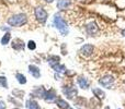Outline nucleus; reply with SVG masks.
<instances>
[{"mask_svg": "<svg viewBox=\"0 0 125 109\" xmlns=\"http://www.w3.org/2000/svg\"><path fill=\"white\" fill-rule=\"evenodd\" d=\"M11 47H12L14 50H17V51H21V50L24 49V47H25V44H24V42L22 41V39L15 38V39H13V41H12Z\"/></svg>", "mask_w": 125, "mask_h": 109, "instance_id": "7", "label": "nucleus"}, {"mask_svg": "<svg viewBox=\"0 0 125 109\" xmlns=\"http://www.w3.org/2000/svg\"><path fill=\"white\" fill-rule=\"evenodd\" d=\"M92 93L94 94V96L97 97V98H99V99H104L105 98V93H104L101 88H98V87L92 88Z\"/></svg>", "mask_w": 125, "mask_h": 109, "instance_id": "14", "label": "nucleus"}, {"mask_svg": "<svg viewBox=\"0 0 125 109\" xmlns=\"http://www.w3.org/2000/svg\"><path fill=\"white\" fill-rule=\"evenodd\" d=\"M77 82H78V85H79L82 90H87V88L89 87V81L86 79V77L79 76L77 80Z\"/></svg>", "mask_w": 125, "mask_h": 109, "instance_id": "13", "label": "nucleus"}, {"mask_svg": "<svg viewBox=\"0 0 125 109\" xmlns=\"http://www.w3.org/2000/svg\"><path fill=\"white\" fill-rule=\"evenodd\" d=\"M44 99H45L46 103H51V104L56 101H57V94H56V92H55V90L51 88L50 91H46Z\"/></svg>", "mask_w": 125, "mask_h": 109, "instance_id": "5", "label": "nucleus"}, {"mask_svg": "<svg viewBox=\"0 0 125 109\" xmlns=\"http://www.w3.org/2000/svg\"><path fill=\"white\" fill-rule=\"evenodd\" d=\"M71 3V0H58L57 1V8L59 10H66Z\"/></svg>", "mask_w": 125, "mask_h": 109, "instance_id": "12", "label": "nucleus"}, {"mask_svg": "<svg viewBox=\"0 0 125 109\" xmlns=\"http://www.w3.org/2000/svg\"><path fill=\"white\" fill-rule=\"evenodd\" d=\"M53 22H54L55 27L59 31V33H61L62 36H66V35L69 33V28H68V25H67L66 21L62 19L58 13H56V14L54 15V20H53Z\"/></svg>", "mask_w": 125, "mask_h": 109, "instance_id": "1", "label": "nucleus"}, {"mask_svg": "<svg viewBox=\"0 0 125 109\" xmlns=\"http://www.w3.org/2000/svg\"><path fill=\"white\" fill-rule=\"evenodd\" d=\"M26 108L28 109H41L40 105L34 99H29V101H26Z\"/></svg>", "mask_w": 125, "mask_h": 109, "instance_id": "16", "label": "nucleus"}, {"mask_svg": "<svg viewBox=\"0 0 125 109\" xmlns=\"http://www.w3.org/2000/svg\"><path fill=\"white\" fill-rule=\"evenodd\" d=\"M10 39H11L10 33H6V34L2 36V38H1V44L2 45H7V44L10 42Z\"/></svg>", "mask_w": 125, "mask_h": 109, "instance_id": "19", "label": "nucleus"}, {"mask_svg": "<svg viewBox=\"0 0 125 109\" xmlns=\"http://www.w3.org/2000/svg\"><path fill=\"white\" fill-rule=\"evenodd\" d=\"M14 109H19V108H14Z\"/></svg>", "mask_w": 125, "mask_h": 109, "instance_id": "28", "label": "nucleus"}, {"mask_svg": "<svg viewBox=\"0 0 125 109\" xmlns=\"http://www.w3.org/2000/svg\"><path fill=\"white\" fill-rule=\"evenodd\" d=\"M55 70V72H58V73H62V72H65V70H66V68H65V66L64 64H57V66H55L54 68H53Z\"/></svg>", "mask_w": 125, "mask_h": 109, "instance_id": "20", "label": "nucleus"}, {"mask_svg": "<svg viewBox=\"0 0 125 109\" xmlns=\"http://www.w3.org/2000/svg\"><path fill=\"white\" fill-rule=\"evenodd\" d=\"M29 72L32 75L34 79H40L41 77V70H40L39 67L34 66V64H31L29 66Z\"/></svg>", "mask_w": 125, "mask_h": 109, "instance_id": "10", "label": "nucleus"}, {"mask_svg": "<svg viewBox=\"0 0 125 109\" xmlns=\"http://www.w3.org/2000/svg\"><path fill=\"white\" fill-rule=\"evenodd\" d=\"M98 31H99V27H98V25H97L95 22H90V23L86 26V32H87V34L90 35V36L97 34Z\"/></svg>", "mask_w": 125, "mask_h": 109, "instance_id": "8", "label": "nucleus"}, {"mask_svg": "<svg viewBox=\"0 0 125 109\" xmlns=\"http://www.w3.org/2000/svg\"><path fill=\"white\" fill-rule=\"evenodd\" d=\"M0 86L4 88H8V82L6 76H0Z\"/></svg>", "mask_w": 125, "mask_h": 109, "instance_id": "21", "label": "nucleus"}, {"mask_svg": "<svg viewBox=\"0 0 125 109\" xmlns=\"http://www.w3.org/2000/svg\"><path fill=\"white\" fill-rule=\"evenodd\" d=\"M104 109H111L110 107H105V108H104Z\"/></svg>", "mask_w": 125, "mask_h": 109, "instance_id": "27", "label": "nucleus"}, {"mask_svg": "<svg viewBox=\"0 0 125 109\" xmlns=\"http://www.w3.org/2000/svg\"><path fill=\"white\" fill-rule=\"evenodd\" d=\"M93 51H94V47H93V45H91V44H86V45H83L80 48V54L82 56H84V57L91 56L93 54Z\"/></svg>", "mask_w": 125, "mask_h": 109, "instance_id": "6", "label": "nucleus"}, {"mask_svg": "<svg viewBox=\"0 0 125 109\" xmlns=\"http://www.w3.org/2000/svg\"><path fill=\"white\" fill-rule=\"evenodd\" d=\"M15 77H17L18 82H19L21 85H23V84L26 83V77H25V75H23L22 73H17V74H15Z\"/></svg>", "mask_w": 125, "mask_h": 109, "instance_id": "18", "label": "nucleus"}, {"mask_svg": "<svg viewBox=\"0 0 125 109\" xmlns=\"http://www.w3.org/2000/svg\"><path fill=\"white\" fill-rule=\"evenodd\" d=\"M45 93H46V91L43 86H37V87H35V90L32 92L31 96H36V97H39V98H44Z\"/></svg>", "mask_w": 125, "mask_h": 109, "instance_id": "11", "label": "nucleus"}, {"mask_svg": "<svg viewBox=\"0 0 125 109\" xmlns=\"http://www.w3.org/2000/svg\"><path fill=\"white\" fill-rule=\"evenodd\" d=\"M12 93H13V95H14V96L19 97V98H22V97H23V95H24V92L19 91V90H14Z\"/></svg>", "mask_w": 125, "mask_h": 109, "instance_id": "22", "label": "nucleus"}, {"mask_svg": "<svg viewBox=\"0 0 125 109\" xmlns=\"http://www.w3.org/2000/svg\"><path fill=\"white\" fill-rule=\"evenodd\" d=\"M59 61H61V58H59L58 56H51V57L48 58V63H50V66L52 67V68H54L55 66L61 63Z\"/></svg>", "mask_w": 125, "mask_h": 109, "instance_id": "15", "label": "nucleus"}, {"mask_svg": "<svg viewBox=\"0 0 125 109\" xmlns=\"http://www.w3.org/2000/svg\"><path fill=\"white\" fill-rule=\"evenodd\" d=\"M122 35H123V36H125V28L123 31H122Z\"/></svg>", "mask_w": 125, "mask_h": 109, "instance_id": "26", "label": "nucleus"}, {"mask_svg": "<svg viewBox=\"0 0 125 109\" xmlns=\"http://www.w3.org/2000/svg\"><path fill=\"white\" fill-rule=\"evenodd\" d=\"M28 47H29V49L30 50H34L35 48H36V44H35L34 41H30L28 43Z\"/></svg>", "mask_w": 125, "mask_h": 109, "instance_id": "23", "label": "nucleus"}, {"mask_svg": "<svg viewBox=\"0 0 125 109\" xmlns=\"http://www.w3.org/2000/svg\"><path fill=\"white\" fill-rule=\"evenodd\" d=\"M34 14H35V17H36V20L41 24H44L46 21H47V19H48L47 11H46L44 8H42V7H37V8H35Z\"/></svg>", "mask_w": 125, "mask_h": 109, "instance_id": "3", "label": "nucleus"}, {"mask_svg": "<svg viewBox=\"0 0 125 109\" xmlns=\"http://www.w3.org/2000/svg\"><path fill=\"white\" fill-rule=\"evenodd\" d=\"M8 24L10 26H13V27H19V26H22L28 22V17L24 13H18V14L12 15L11 17L8 19Z\"/></svg>", "mask_w": 125, "mask_h": 109, "instance_id": "2", "label": "nucleus"}, {"mask_svg": "<svg viewBox=\"0 0 125 109\" xmlns=\"http://www.w3.org/2000/svg\"><path fill=\"white\" fill-rule=\"evenodd\" d=\"M45 1H46V2H48V3H52V2L54 1V0H45Z\"/></svg>", "mask_w": 125, "mask_h": 109, "instance_id": "25", "label": "nucleus"}, {"mask_svg": "<svg viewBox=\"0 0 125 109\" xmlns=\"http://www.w3.org/2000/svg\"><path fill=\"white\" fill-rule=\"evenodd\" d=\"M0 109H6V105L3 101H0Z\"/></svg>", "mask_w": 125, "mask_h": 109, "instance_id": "24", "label": "nucleus"}, {"mask_svg": "<svg viewBox=\"0 0 125 109\" xmlns=\"http://www.w3.org/2000/svg\"><path fill=\"white\" fill-rule=\"evenodd\" d=\"M62 93L68 99H73V97L77 95V90L75 87H64L62 88Z\"/></svg>", "mask_w": 125, "mask_h": 109, "instance_id": "9", "label": "nucleus"}, {"mask_svg": "<svg viewBox=\"0 0 125 109\" xmlns=\"http://www.w3.org/2000/svg\"><path fill=\"white\" fill-rule=\"evenodd\" d=\"M56 104H57V106H58L59 108H62V109H68V108H69V104L67 103V101H65V99L57 98Z\"/></svg>", "mask_w": 125, "mask_h": 109, "instance_id": "17", "label": "nucleus"}, {"mask_svg": "<svg viewBox=\"0 0 125 109\" xmlns=\"http://www.w3.org/2000/svg\"><path fill=\"white\" fill-rule=\"evenodd\" d=\"M113 82H114V77L112 75H105V76L101 77L99 80V83L106 88H111V85L113 84Z\"/></svg>", "mask_w": 125, "mask_h": 109, "instance_id": "4", "label": "nucleus"}]
</instances>
